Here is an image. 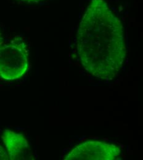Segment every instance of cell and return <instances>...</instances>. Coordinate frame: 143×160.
Returning <instances> with one entry per match:
<instances>
[{
	"label": "cell",
	"mask_w": 143,
	"mask_h": 160,
	"mask_svg": "<svg viewBox=\"0 0 143 160\" xmlns=\"http://www.w3.org/2000/svg\"><path fill=\"white\" fill-rule=\"evenodd\" d=\"M22 1H39V0H22Z\"/></svg>",
	"instance_id": "obj_6"
},
{
	"label": "cell",
	"mask_w": 143,
	"mask_h": 160,
	"mask_svg": "<svg viewBox=\"0 0 143 160\" xmlns=\"http://www.w3.org/2000/svg\"><path fill=\"white\" fill-rule=\"evenodd\" d=\"M29 66L27 45L16 38L0 48V78L6 81L21 78Z\"/></svg>",
	"instance_id": "obj_2"
},
{
	"label": "cell",
	"mask_w": 143,
	"mask_h": 160,
	"mask_svg": "<svg viewBox=\"0 0 143 160\" xmlns=\"http://www.w3.org/2000/svg\"><path fill=\"white\" fill-rule=\"evenodd\" d=\"M78 56L83 68L102 80L115 78L126 56L122 23L105 0H91L77 31Z\"/></svg>",
	"instance_id": "obj_1"
},
{
	"label": "cell",
	"mask_w": 143,
	"mask_h": 160,
	"mask_svg": "<svg viewBox=\"0 0 143 160\" xmlns=\"http://www.w3.org/2000/svg\"><path fill=\"white\" fill-rule=\"evenodd\" d=\"M9 157L7 152L0 145V160H8Z\"/></svg>",
	"instance_id": "obj_5"
},
{
	"label": "cell",
	"mask_w": 143,
	"mask_h": 160,
	"mask_svg": "<svg viewBox=\"0 0 143 160\" xmlns=\"http://www.w3.org/2000/svg\"><path fill=\"white\" fill-rule=\"evenodd\" d=\"M121 155L120 147L101 141H87L74 147L65 160H115Z\"/></svg>",
	"instance_id": "obj_3"
},
{
	"label": "cell",
	"mask_w": 143,
	"mask_h": 160,
	"mask_svg": "<svg viewBox=\"0 0 143 160\" xmlns=\"http://www.w3.org/2000/svg\"><path fill=\"white\" fill-rule=\"evenodd\" d=\"M1 139L7 150L9 160L35 159L28 142L23 135L6 129L2 133Z\"/></svg>",
	"instance_id": "obj_4"
}]
</instances>
